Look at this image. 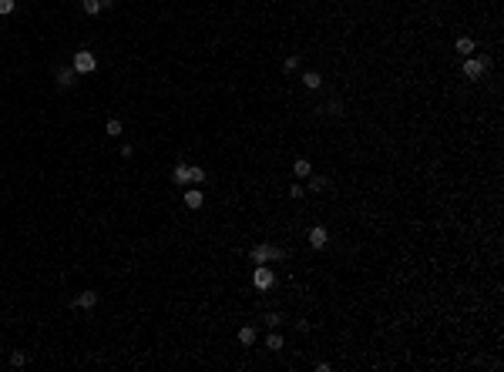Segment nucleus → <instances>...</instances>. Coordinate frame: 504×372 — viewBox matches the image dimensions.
I'll return each mask as SVG.
<instances>
[{"label":"nucleus","instance_id":"obj_3","mask_svg":"<svg viewBox=\"0 0 504 372\" xmlns=\"http://www.w3.org/2000/svg\"><path fill=\"white\" fill-rule=\"evenodd\" d=\"M71 67H74L77 74H94V71H98V57H94L91 51H77L74 60H71Z\"/></svg>","mask_w":504,"mask_h":372},{"label":"nucleus","instance_id":"obj_10","mask_svg":"<svg viewBox=\"0 0 504 372\" xmlns=\"http://www.w3.org/2000/svg\"><path fill=\"white\" fill-rule=\"evenodd\" d=\"M202 181H205V168L188 165V185H202Z\"/></svg>","mask_w":504,"mask_h":372},{"label":"nucleus","instance_id":"obj_9","mask_svg":"<svg viewBox=\"0 0 504 372\" xmlns=\"http://www.w3.org/2000/svg\"><path fill=\"white\" fill-rule=\"evenodd\" d=\"M302 87H309V91H316V87H323V77H319L316 71H306V74H302Z\"/></svg>","mask_w":504,"mask_h":372},{"label":"nucleus","instance_id":"obj_22","mask_svg":"<svg viewBox=\"0 0 504 372\" xmlns=\"http://www.w3.org/2000/svg\"><path fill=\"white\" fill-rule=\"evenodd\" d=\"M302 195H306V188L299 185V181H296V185H293V188H289V198H302Z\"/></svg>","mask_w":504,"mask_h":372},{"label":"nucleus","instance_id":"obj_13","mask_svg":"<svg viewBox=\"0 0 504 372\" xmlns=\"http://www.w3.org/2000/svg\"><path fill=\"white\" fill-rule=\"evenodd\" d=\"M81 10H84L88 17H94V14H101L104 7H101V0H81Z\"/></svg>","mask_w":504,"mask_h":372},{"label":"nucleus","instance_id":"obj_19","mask_svg":"<svg viewBox=\"0 0 504 372\" xmlns=\"http://www.w3.org/2000/svg\"><path fill=\"white\" fill-rule=\"evenodd\" d=\"M282 67H286V71H296V67H299V54H289L286 60H282Z\"/></svg>","mask_w":504,"mask_h":372},{"label":"nucleus","instance_id":"obj_12","mask_svg":"<svg viewBox=\"0 0 504 372\" xmlns=\"http://www.w3.org/2000/svg\"><path fill=\"white\" fill-rule=\"evenodd\" d=\"M171 181H175V185H188V165H175V171H171Z\"/></svg>","mask_w":504,"mask_h":372},{"label":"nucleus","instance_id":"obj_8","mask_svg":"<svg viewBox=\"0 0 504 372\" xmlns=\"http://www.w3.org/2000/svg\"><path fill=\"white\" fill-rule=\"evenodd\" d=\"M71 305H74V309H94V305H98V292H91V288H88V292H81Z\"/></svg>","mask_w":504,"mask_h":372},{"label":"nucleus","instance_id":"obj_15","mask_svg":"<svg viewBox=\"0 0 504 372\" xmlns=\"http://www.w3.org/2000/svg\"><path fill=\"white\" fill-rule=\"evenodd\" d=\"M10 366H14V369H24V366H27V352H24V349H14V352H10Z\"/></svg>","mask_w":504,"mask_h":372},{"label":"nucleus","instance_id":"obj_14","mask_svg":"<svg viewBox=\"0 0 504 372\" xmlns=\"http://www.w3.org/2000/svg\"><path fill=\"white\" fill-rule=\"evenodd\" d=\"M239 342H242V345H252V342H256V329H252V325H242V329H239Z\"/></svg>","mask_w":504,"mask_h":372},{"label":"nucleus","instance_id":"obj_5","mask_svg":"<svg viewBox=\"0 0 504 372\" xmlns=\"http://www.w3.org/2000/svg\"><path fill=\"white\" fill-rule=\"evenodd\" d=\"M77 77H81V74H77L74 67H61V71H57V87H64V91H67V87H74Z\"/></svg>","mask_w":504,"mask_h":372},{"label":"nucleus","instance_id":"obj_21","mask_svg":"<svg viewBox=\"0 0 504 372\" xmlns=\"http://www.w3.org/2000/svg\"><path fill=\"white\" fill-rule=\"evenodd\" d=\"M279 322H282V315H279V312H269V315H266V325H269V329H276Z\"/></svg>","mask_w":504,"mask_h":372},{"label":"nucleus","instance_id":"obj_6","mask_svg":"<svg viewBox=\"0 0 504 372\" xmlns=\"http://www.w3.org/2000/svg\"><path fill=\"white\" fill-rule=\"evenodd\" d=\"M326 242H330L326 228H323V225H316V228L309 231V248H316V252H323V248H326Z\"/></svg>","mask_w":504,"mask_h":372},{"label":"nucleus","instance_id":"obj_4","mask_svg":"<svg viewBox=\"0 0 504 372\" xmlns=\"http://www.w3.org/2000/svg\"><path fill=\"white\" fill-rule=\"evenodd\" d=\"M484 71H487V60H477V57L464 60V77H470V81H477Z\"/></svg>","mask_w":504,"mask_h":372},{"label":"nucleus","instance_id":"obj_1","mask_svg":"<svg viewBox=\"0 0 504 372\" xmlns=\"http://www.w3.org/2000/svg\"><path fill=\"white\" fill-rule=\"evenodd\" d=\"M249 258L256 261V265H269V261H282L286 252H282L279 245H256V248L249 252Z\"/></svg>","mask_w":504,"mask_h":372},{"label":"nucleus","instance_id":"obj_18","mask_svg":"<svg viewBox=\"0 0 504 372\" xmlns=\"http://www.w3.org/2000/svg\"><path fill=\"white\" fill-rule=\"evenodd\" d=\"M104 131H108V138H118V134H121V121H118V117H111V121L104 124Z\"/></svg>","mask_w":504,"mask_h":372},{"label":"nucleus","instance_id":"obj_20","mask_svg":"<svg viewBox=\"0 0 504 372\" xmlns=\"http://www.w3.org/2000/svg\"><path fill=\"white\" fill-rule=\"evenodd\" d=\"M326 188V178H309V188L306 191H323Z\"/></svg>","mask_w":504,"mask_h":372},{"label":"nucleus","instance_id":"obj_2","mask_svg":"<svg viewBox=\"0 0 504 372\" xmlns=\"http://www.w3.org/2000/svg\"><path fill=\"white\" fill-rule=\"evenodd\" d=\"M252 285H256L259 292L276 288V275H272V268H269V265H256V272H252Z\"/></svg>","mask_w":504,"mask_h":372},{"label":"nucleus","instance_id":"obj_23","mask_svg":"<svg viewBox=\"0 0 504 372\" xmlns=\"http://www.w3.org/2000/svg\"><path fill=\"white\" fill-rule=\"evenodd\" d=\"M0 14H14V0H0Z\"/></svg>","mask_w":504,"mask_h":372},{"label":"nucleus","instance_id":"obj_7","mask_svg":"<svg viewBox=\"0 0 504 372\" xmlns=\"http://www.w3.org/2000/svg\"><path fill=\"white\" fill-rule=\"evenodd\" d=\"M202 205H205V195H202L199 188H185V208H192V211H199Z\"/></svg>","mask_w":504,"mask_h":372},{"label":"nucleus","instance_id":"obj_17","mask_svg":"<svg viewBox=\"0 0 504 372\" xmlns=\"http://www.w3.org/2000/svg\"><path fill=\"white\" fill-rule=\"evenodd\" d=\"M454 47H457V54H474V40L470 37H457Z\"/></svg>","mask_w":504,"mask_h":372},{"label":"nucleus","instance_id":"obj_11","mask_svg":"<svg viewBox=\"0 0 504 372\" xmlns=\"http://www.w3.org/2000/svg\"><path fill=\"white\" fill-rule=\"evenodd\" d=\"M293 171H296V178H309L313 174V165L306 158H299V161H293Z\"/></svg>","mask_w":504,"mask_h":372},{"label":"nucleus","instance_id":"obj_16","mask_svg":"<svg viewBox=\"0 0 504 372\" xmlns=\"http://www.w3.org/2000/svg\"><path fill=\"white\" fill-rule=\"evenodd\" d=\"M266 349H269V352H279V349H282V335L269 332V335H266Z\"/></svg>","mask_w":504,"mask_h":372}]
</instances>
